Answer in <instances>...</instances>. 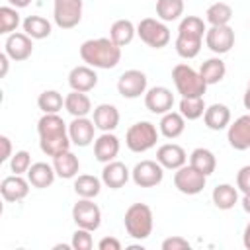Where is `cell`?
<instances>
[{
    "label": "cell",
    "instance_id": "cell-48",
    "mask_svg": "<svg viewBox=\"0 0 250 250\" xmlns=\"http://www.w3.org/2000/svg\"><path fill=\"white\" fill-rule=\"evenodd\" d=\"M242 244H244L246 250H250V221H248L246 227H244V232H242Z\"/></svg>",
    "mask_w": 250,
    "mask_h": 250
},
{
    "label": "cell",
    "instance_id": "cell-9",
    "mask_svg": "<svg viewBox=\"0 0 250 250\" xmlns=\"http://www.w3.org/2000/svg\"><path fill=\"white\" fill-rule=\"evenodd\" d=\"M72 221L76 227L80 229H88V230H98L102 225V211L100 207L94 203V199H86L80 197L74 207H72Z\"/></svg>",
    "mask_w": 250,
    "mask_h": 250
},
{
    "label": "cell",
    "instance_id": "cell-50",
    "mask_svg": "<svg viewBox=\"0 0 250 250\" xmlns=\"http://www.w3.org/2000/svg\"><path fill=\"white\" fill-rule=\"evenodd\" d=\"M8 2H10V6H14V8H25V6L31 4V0H8Z\"/></svg>",
    "mask_w": 250,
    "mask_h": 250
},
{
    "label": "cell",
    "instance_id": "cell-30",
    "mask_svg": "<svg viewBox=\"0 0 250 250\" xmlns=\"http://www.w3.org/2000/svg\"><path fill=\"white\" fill-rule=\"evenodd\" d=\"M135 35H137V27H135V23L131 21V20H115L113 23H111V27H109V39L115 43V45H119V47H125V45H129L133 39H135Z\"/></svg>",
    "mask_w": 250,
    "mask_h": 250
},
{
    "label": "cell",
    "instance_id": "cell-4",
    "mask_svg": "<svg viewBox=\"0 0 250 250\" xmlns=\"http://www.w3.org/2000/svg\"><path fill=\"white\" fill-rule=\"evenodd\" d=\"M172 80L182 98H203L207 90V82L201 78L199 70L186 62H180L172 68Z\"/></svg>",
    "mask_w": 250,
    "mask_h": 250
},
{
    "label": "cell",
    "instance_id": "cell-21",
    "mask_svg": "<svg viewBox=\"0 0 250 250\" xmlns=\"http://www.w3.org/2000/svg\"><path fill=\"white\" fill-rule=\"evenodd\" d=\"M119 148H121V143L113 133H102L94 141V156L102 164L115 160V156L119 154Z\"/></svg>",
    "mask_w": 250,
    "mask_h": 250
},
{
    "label": "cell",
    "instance_id": "cell-10",
    "mask_svg": "<svg viewBox=\"0 0 250 250\" xmlns=\"http://www.w3.org/2000/svg\"><path fill=\"white\" fill-rule=\"evenodd\" d=\"M162 178H164V168L160 166L158 160H141L131 170V180L139 188H154L162 182Z\"/></svg>",
    "mask_w": 250,
    "mask_h": 250
},
{
    "label": "cell",
    "instance_id": "cell-52",
    "mask_svg": "<svg viewBox=\"0 0 250 250\" xmlns=\"http://www.w3.org/2000/svg\"><path fill=\"white\" fill-rule=\"evenodd\" d=\"M248 88H250V80H248Z\"/></svg>",
    "mask_w": 250,
    "mask_h": 250
},
{
    "label": "cell",
    "instance_id": "cell-7",
    "mask_svg": "<svg viewBox=\"0 0 250 250\" xmlns=\"http://www.w3.org/2000/svg\"><path fill=\"white\" fill-rule=\"evenodd\" d=\"M205 184H207V176L195 170L191 164H184L182 168L174 170V188L184 195L201 193Z\"/></svg>",
    "mask_w": 250,
    "mask_h": 250
},
{
    "label": "cell",
    "instance_id": "cell-14",
    "mask_svg": "<svg viewBox=\"0 0 250 250\" xmlns=\"http://www.w3.org/2000/svg\"><path fill=\"white\" fill-rule=\"evenodd\" d=\"M145 105L150 113L156 115H164L168 111H172L174 105V94L170 88L166 86H152L145 92Z\"/></svg>",
    "mask_w": 250,
    "mask_h": 250
},
{
    "label": "cell",
    "instance_id": "cell-26",
    "mask_svg": "<svg viewBox=\"0 0 250 250\" xmlns=\"http://www.w3.org/2000/svg\"><path fill=\"white\" fill-rule=\"evenodd\" d=\"M66 133H68V125L62 121V117L59 113H43L41 119L37 121V135H39V139L66 135Z\"/></svg>",
    "mask_w": 250,
    "mask_h": 250
},
{
    "label": "cell",
    "instance_id": "cell-37",
    "mask_svg": "<svg viewBox=\"0 0 250 250\" xmlns=\"http://www.w3.org/2000/svg\"><path fill=\"white\" fill-rule=\"evenodd\" d=\"M232 18V8L227 2H215L205 12V21L209 25H229Z\"/></svg>",
    "mask_w": 250,
    "mask_h": 250
},
{
    "label": "cell",
    "instance_id": "cell-34",
    "mask_svg": "<svg viewBox=\"0 0 250 250\" xmlns=\"http://www.w3.org/2000/svg\"><path fill=\"white\" fill-rule=\"evenodd\" d=\"M21 27L23 31L31 37V39H45L51 35L53 31V25L47 18L43 16H27L23 21H21Z\"/></svg>",
    "mask_w": 250,
    "mask_h": 250
},
{
    "label": "cell",
    "instance_id": "cell-31",
    "mask_svg": "<svg viewBox=\"0 0 250 250\" xmlns=\"http://www.w3.org/2000/svg\"><path fill=\"white\" fill-rule=\"evenodd\" d=\"M199 74H201V78L207 82V86L219 84V82L225 78V74H227V66H225L223 59L217 55V57H211V59H207V61L201 62Z\"/></svg>",
    "mask_w": 250,
    "mask_h": 250
},
{
    "label": "cell",
    "instance_id": "cell-44",
    "mask_svg": "<svg viewBox=\"0 0 250 250\" xmlns=\"http://www.w3.org/2000/svg\"><path fill=\"white\" fill-rule=\"evenodd\" d=\"M236 188H238L242 193H250V164L242 166V168L236 172Z\"/></svg>",
    "mask_w": 250,
    "mask_h": 250
},
{
    "label": "cell",
    "instance_id": "cell-19",
    "mask_svg": "<svg viewBox=\"0 0 250 250\" xmlns=\"http://www.w3.org/2000/svg\"><path fill=\"white\" fill-rule=\"evenodd\" d=\"M131 178V170L119 162V160H111V162H105L104 168H102V182L105 188L109 189H119L123 188Z\"/></svg>",
    "mask_w": 250,
    "mask_h": 250
},
{
    "label": "cell",
    "instance_id": "cell-11",
    "mask_svg": "<svg viewBox=\"0 0 250 250\" xmlns=\"http://www.w3.org/2000/svg\"><path fill=\"white\" fill-rule=\"evenodd\" d=\"M205 45L215 55H225L234 47V29L230 25H211L205 33Z\"/></svg>",
    "mask_w": 250,
    "mask_h": 250
},
{
    "label": "cell",
    "instance_id": "cell-36",
    "mask_svg": "<svg viewBox=\"0 0 250 250\" xmlns=\"http://www.w3.org/2000/svg\"><path fill=\"white\" fill-rule=\"evenodd\" d=\"M184 14V0H156V16L162 21H176Z\"/></svg>",
    "mask_w": 250,
    "mask_h": 250
},
{
    "label": "cell",
    "instance_id": "cell-6",
    "mask_svg": "<svg viewBox=\"0 0 250 250\" xmlns=\"http://www.w3.org/2000/svg\"><path fill=\"white\" fill-rule=\"evenodd\" d=\"M137 35L141 41L152 49H162L170 43V29L166 21L158 18H143L137 23Z\"/></svg>",
    "mask_w": 250,
    "mask_h": 250
},
{
    "label": "cell",
    "instance_id": "cell-27",
    "mask_svg": "<svg viewBox=\"0 0 250 250\" xmlns=\"http://www.w3.org/2000/svg\"><path fill=\"white\" fill-rule=\"evenodd\" d=\"M158 131L166 139H178L186 131V117L180 111H168L160 117Z\"/></svg>",
    "mask_w": 250,
    "mask_h": 250
},
{
    "label": "cell",
    "instance_id": "cell-33",
    "mask_svg": "<svg viewBox=\"0 0 250 250\" xmlns=\"http://www.w3.org/2000/svg\"><path fill=\"white\" fill-rule=\"evenodd\" d=\"M102 178H96L92 174H80L74 178V193L78 197H86V199H94L100 195L102 191Z\"/></svg>",
    "mask_w": 250,
    "mask_h": 250
},
{
    "label": "cell",
    "instance_id": "cell-29",
    "mask_svg": "<svg viewBox=\"0 0 250 250\" xmlns=\"http://www.w3.org/2000/svg\"><path fill=\"white\" fill-rule=\"evenodd\" d=\"M211 199H213L217 209L229 211L238 203V188H234L232 184H219L213 188Z\"/></svg>",
    "mask_w": 250,
    "mask_h": 250
},
{
    "label": "cell",
    "instance_id": "cell-5",
    "mask_svg": "<svg viewBox=\"0 0 250 250\" xmlns=\"http://www.w3.org/2000/svg\"><path fill=\"white\" fill-rule=\"evenodd\" d=\"M158 135L160 131L156 129L154 123L150 121H137L133 123L127 133H125V145L131 152H146L150 150L152 146H156V141H158Z\"/></svg>",
    "mask_w": 250,
    "mask_h": 250
},
{
    "label": "cell",
    "instance_id": "cell-16",
    "mask_svg": "<svg viewBox=\"0 0 250 250\" xmlns=\"http://www.w3.org/2000/svg\"><path fill=\"white\" fill-rule=\"evenodd\" d=\"M96 123L94 119L88 117H72V121L68 123V137L72 141V145L76 146H88L96 141Z\"/></svg>",
    "mask_w": 250,
    "mask_h": 250
},
{
    "label": "cell",
    "instance_id": "cell-28",
    "mask_svg": "<svg viewBox=\"0 0 250 250\" xmlns=\"http://www.w3.org/2000/svg\"><path fill=\"white\" fill-rule=\"evenodd\" d=\"M64 109L72 115V117H88L92 109V100L88 98L86 92H76L72 90L70 94L64 96Z\"/></svg>",
    "mask_w": 250,
    "mask_h": 250
},
{
    "label": "cell",
    "instance_id": "cell-42",
    "mask_svg": "<svg viewBox=\"0 0 250 250\" xmlns=\"http://www.w3.org/2000/svg\"><path fill=\"white\" fill-rule=\"evenodd\" d=\"M92 246H94L92 230L76 227V230L72 234V240H70V248H74V250H90Z\"/></svg>",
    "mask_w": 250,
    "mask_h": 250
},
{
    "label": "cell",
    "instance_id": "cell-8",
    "mask_svg": "<svg viewBox=\"0 0 250 250\" xmlns=\"http://www.w3.org/2000/svg\"><path fill=\"white\" fill-rule=\"evenodd\" d=\"M82 0H55L53 2V20L61 29H72L82 20Z\"/></svg>",
    "mask_w": 250,
    "mask_h": 250
},
{
    "label": "cell",
    "instance_id": "cell-43",
    "mask_svg": "<svg viewBox=\"0 0 250 250\" xmlns=\"http://www.w3.org/2000/svg\"><path fill=\"white\" fill-rule=\"evenodd\" d=\"M189 242L184 236H168L162 240V250H189Z\"/></svg>",
    "mask_w": 250,
    "mask_h": 250
},
{
    "label": "cell",
    "instance_id": "cell-13",
    "mask_svg": "<svg viewBox=\"0 0 250 250\" xmlns=\"http://www.w3.org/2000/svg\"><path fill=\"white\" fill-rule=\"evenodd\" d=\"M4 53L14 61V62H21L27 61L33 53V39L25 33V31H14L6 37L4 43Z\"/></svg>",
    "mask_w": 250,
    "mask_h": 250
},
{
    "label": "cell",
    "instance_id": "cell-24",
    "mask_svg": "<svg viewBox=\"0 0 250 250\" xmlns=\"http://www.w3.org/2000/svg\"><path fill=\"white\" fill-rule=\"evenodd\" d=\"M53 168L57 172L59 178L62 180H72L78 176L80 170V160L72 150H64L57 156H53Z\"/></svg>",
    "mask_w": 250,
    "mask_h": 250
},
{
    "label": "cell",
    "instance_id": "cell-46",
    "mask_svg": "<svg viewBox=\"0 0 250 250\" xmlns=\"http://www.w3.org/2000/svg\"><path fill=\"white\" fill-rule=\"evenodd\" d=\"M0 145H2V154H0V162H8L12 158V141L2 135L0 137Z\"/></svg>",
    "mask_w": 250,
    "mask_h": 250
},
{
    "label": "cell",
    "instance_id": "cell-22",
    "mask_svg": "<svg viewBox=\"0 0 250 250\" xmlns=\"http://www.w3.org/2000/svg\"><path fill=\"white\" fill-rule=\"evenodd\" d=\"M92 119L102 133H111L119 125V109L113 104H100L94 107Z\"/></svg>",
    "mask_w": 250,
    "mask_h": 250
},
{
    "label": "cell",
    "instance_id": "cell-41",
    "mask_svg": "<svg viewBox=\"0 0 250 250\" xmlns=\"http://www.w3.org/2000/svg\"><path fill=\"white\" fill-rule=\"evenodd\" d=\"M31 154L27 152V150H18V152H14L12 154V158H10V170L14 172V174H27V170L31 168Z\"/></svg>",
    "mask_w": 250,
    "mask_h": 250
},
{
    "label": "cell",
    "instance_id": "cell-39",
    "mask_svg": "<svg viewBox=\"0 0 250 250\" xmlns=\"http://www.w3.org/2000/svg\"><path fill=\"white\" fill-rule=\"evenodd\" d=\"M207 105L203 102V98H182L180 100V113L188 119V121H195L199 117H203Z\"/></svg>",
    "mask_w": 250,
    "mask_h": 250
},
{
    "label": "cell",
    "instance_id": "cell-49",
    "mask_svg": "<svg viewBox=\"0 0 250 250\" xmlns=\"http://www.w3.org/2000/svg\"><path fill=\"white\" fill-rule=\"evenodd\" d=\"M240 205H242V209L250 215V193H242V199H240Z\"/></svg>",
    "mask_w": 250,
    "mask_h": 250
},
{
    "label": "cell",
    "instance_id": "cell-20",
    "mask_svg": "<svg viewBox=\"0 0 250 250\" xmlns=\"http://www.w3.org/2000/svg\"><path fill=\"white\" fill-rule=\"evenodd\" d=\"M98 84V74L96 68L88 66V64H78L68 72V86L76 92H90L94 90Z\"/></svg>",
    "mask_w": 250,
    "mask_h": 250
},
{
    "label": "cell",
    "instance_id": "cell-35",
    "mask_svg": "<svg viewBox=\"0 0 250 250\" xmlns=\"http://www.w3.org/2000/svg\"><path fill=\"white\" fill-rule=\"evenodd\" d=\"M70 145H72V141H70L68 133H66V135H57V137H43V139H39V148H41V152L47 154V156H57V154H61V152H64V150H70Z\"/></svg>",
    "mask_w": 250,
    "mask_h": 250
},
{
    "label": "cell",
    "instance_id": "cell-15",
    "mask_svg": "<svg viewBox=\"0 0 250 250\" xmlns=\"http://www.w3.org/2000/svg\"><path fill=\"white\" fill-rule=\"evenodd\" d=\"M227 141L234 150L250 148V113L236 117L227 127Z\"/></svg>",
    "mask_w": 250,
    "mask_h": 250
},
{
    "label": "cell",
    "instance_id": "cell-18",
    "mask_svg": "<svg viewBox=\"0 0 250 250\" xmlns=\"http://www.w3.org/2000/svg\"><path fill=\"white\" fill-rule=\"evenodd\" d=\"M156 160L160 162V166L164 170H178L188 162V154H186L184 146H180L176 143H166V145L158 146Z\"/></svg>",
    "mask_w": 250,
    "mask_h": 250
},
{
    "label": "cell",
    "instance_id": "cell-40",
    "mask_svg": "<svg viewBox=\"0 0 250 250\" xmlns=\"http://www.w3.org/2000/svg\"><path fill=\"white\" fill-rule=\"evenodd\" d=\"M20 23H21V20H20L18 8H14V6H2L0 8V33L10 35L18 29Z\"/></svg>",
    "mask_w": 250,
    "mask_h": 250
},
{
    "label": "cell",
    "instance_id": "cell-51",
    "mask_svg": "<svg viewBox=\"0 0 250 250\" xmlns=\"http://www.w3.org/2000/svg\"><path fill=\"white\" fill-rule=\"evenodd\" d=\"M242 104H244V107L250 111V88H246V92H244V98H242Z\"/></svg>",
    "mask_w": 250,
    "mask_h": 250
},
{
    "label": "cell",
    "instance_id": "cell-32",
    "mask_svg": "<svg viewBox=\"0 0 250 250\" xmlns=\"http://www.w3.org/2000/svg\"><path fill=\"white\" fill-rule=\"evenodd\" d=\"M189 164H191L195 170H199L201 174L211 176V174L215 172V168H217V156L213 154V150L203 148V146H197V148H193L191 154H189Z\"/></svg>",
    "mask_w": 250,
    "mask_h": 250
},
{
    "label": "cell",
    "instance_id": "cell-38",
    "mask_svg": "<svg viewBox=\"0 0 250 250\" xmlns=\"http://www.w3.org/2000/svg\"><path fill=\"white\" fill-rule=\"evenodd\" d=\"M62 105H64V98L57 90H45L37 98V107L43 113H59L62 109Z\"/></svg>",
    "mask_w": 250,
    "mask_h": 250
},
{
    "label": "cell",
    "instance_id": "cell-17",
    "mask_svg": "<svg viewBox=\"0 0 250 250\" xmlns=\"http://www.w3.org/2000/svg\"><path fill=\"white\" fill-rule=\"evenodd\" d=\"M29 180L23 178L21 174H12V176H6L2 182H0V193L4 197V201L8 203H18L21 199L27 197L29 193Z\"/></svg>",
    "mask_w": 250,
    "mask_h": 250
},
{
    "label": "cell",
    "instance_id": "cell-23",
    "mask_svg": "<svg viewBox=\"0 0 250 250\" xmlns=\"http://www.w3.org/2000/svg\"><path fill=\"white\" fill-rule=\"evenodd\" d=\"M203 123L211 131H223L230 125V109L225 104H211L203 113Z\"/></svg>",
    "mask_w": 250,
    "mask_h": 250
},
{
    "label": "cell",
    "instance_id": "cell-1",
    "mask_svg": "<svg viewBox=\"0 0 250 250\" xmlns=\"http://www.w3.org/2000/svg\"><path fill=\"white\" fill-rule=\"evenodd\" d=\"M80 59L84 64L92 68H115L121 61V47L115 45L109 37L86 39L80 45Z\"/></svg>",
    "mask_w": 250,
    "mask_h": 250
},
{
    "label": "cell",
    "instance_id": "cell-2",
    "mask_svg": "<svg viewBox=\"0 0 250 250\" xmlns=\"http://www.w3.org/2000/svg\"><path fill=\"white\" fill-rule=\"evenodd\" d=\"M207 25L199 16H186L182 18L178 25V37H176V53L182 59H195L201 51V43L205 39Z\"/></svg>",
    "mask_w": 250,
    "mask_h": 250
},
{
    "label": "cell",
    "instance_id": "cell-3",
    "mask_svg": "<svg viewBox=\"0 0 250 250\" xmlns=\"http://www.w3.org/2000/svg\"><path fill=\"white\" fill-rule=\"evenodd\" d=\"M125 230L131 238L135 240H145L152 234L154 227V215L152 209L146 203H133L127 207L125 217H123Z\"/></svg>",
    "mask_w": 250,
    "mask_h": 250
},
{
    "label": "cell",
    "instance_id": "cell-12",
    "mask_svg": "<svg viewBox=\"0 0 250 250\" xmlns=\"http://www.w3.org/2000/svg\"><path fill=\"white\" fill-rule=\"evenodd\" d=\"M117 92H119V96L127 98V100L141 98L146 92V74L137 68L125 70L117 78Z\"/></svg>",
    "mask_w": 250,
    "mask_h": 250
},
{
    "label": "cell",
    "instance_id": "cell-47",
    "mask_svg": "<svg viewBox=\"0 0 250 250\" xmlns=\"http://www.w3.org/2000/svg\"><path fill=\"white\" fill-rule=\"evenodd\" d=\"M10 61H12V59H10L6 53H2V55H0V76H2V78L8 74V68H10Z\"/></svg>",
    "mask_w": 250,
    "mask_h": 250
},
{
    "label": "cell",
    "instance_id": "cell-45",
    "mask_svg": "<svg viewBox=\"0 0 250 250\" xmlns=\"http://www.w3.org/2000/svg\"><path fill=\"white\" fill-rule=\"evenodd\" d=\"M98 248L100 250H121V242L115 236H104L98 242Z\"/></svg>",
    "mask_w": 250,
    "mask_h": 250
},
{
    "label": "cell",
    "instance_id": "cell-25",
    "mask_svg": "<svg viewBox=\"0 0 250 250\" xmlns=\"http://www.w3.org/2000/svg\"><path fill=\"white\" fill-rule=\"evenodd\" d=\"M55 178H57V172H55L53 164H47V162H33L31 168L27 170V180L37 189L49 188L55 182Z\"/></svg>",
    "mask_w": 250,
    "mask_h": 250
}]
</instances>
